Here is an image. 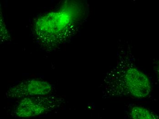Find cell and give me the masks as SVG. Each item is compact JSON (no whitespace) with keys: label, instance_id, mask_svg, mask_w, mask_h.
Segmentation results:
<instances>
[{"label":"cell","instance_id":"5","mask_svg":"<svg viewBox=\"0 0 159 119\" xmlns=\"http://www.w3.org/2000/svg\"><path fill=\"white\" fill-rule=\"evenodd\" d=\"M131 119H159V116L155 112L140 106H134L130 110Z\"/></svg>","mask_w":159,"mask_h":119},{"label":"cell","instance_id":"6","mask_svg":"<svg viewBox=\"0 0 159 119\" xmlns=\"http://www.w3.org/2000/svg\"><path fill=\"white\" fill-rule=\"evenodd\" d=\"M156 75H157V79L158 82L159 83V62L157 66V68H156Z\"/></svg>","mask_w":159,"mask_h":119},{"label":"cell","instance_id":"4","mask_svg":"<svg viewBox=\"0 0 159 119\" xmlns=\"http://www.w3.org/2000/svg\"><path fill=\"white\" fill-rule=\"evenodd\" d=\"M53 90V86L45 80L39 79H28L11 87L7 92L10 98H22L37 96L49 95Z\"/></svg>","mask_w":159,"mask_h":119},{"label":"cell","instance_id":"3","mask_svg":"<svg viewBox=\"0 0 159 119\" xmlns=\"http://www.w3.org/2000/svg\"><path fill=\"white\" fill-rule=\"evenodd\" d=\"M62 103L61 98L49 95L25 98L16 104L12 113L21 118L35 117L58 109Z\"/></svg>","mask_w":159,"mask_h":119},{"label":"cell","instance_id":"1","mask_svg":"<svg viewBox=\"0 0 159 119\" xmlns=\"http://www.w3.org/2000/svg\"><path fill=\"white\" fill-rule=\"evenodd\" d=\"M105 83L106 95L109 97L129 96L141 99L149 97L152 90L149 77L129 64L121 65L111 70Z\"/></svg>","mask_w":159,"mask_h":119},{"label":"cell","instance_id":"2","mask_svg":"<svg viewBox=\"0 0 159 119\" xmlns=\"http://www.w3.org/2000/svg\"><path fill=\"white\" fill-rule=\"evenodd\" d=\"M68 6L40 17L36 22V31L45 39H58L68 31L78 16L77 9Z\"/></svg>","mask_w":159,"mask_h":119}]
</instances>
